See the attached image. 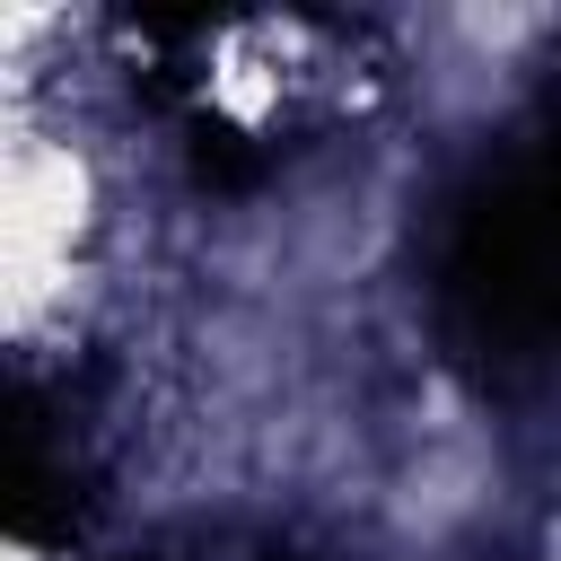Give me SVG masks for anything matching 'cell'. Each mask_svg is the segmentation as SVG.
<instances>
[{
	"instance_id": "obj_1",
	"label": "cell",
	"mask_w": 561,
	"mask_h": 561,
	"mask_svg": "<svg viewBox=\"0 0 561 561\" xmlns=\"http://www.w3.org/2000/svg\"><path fill=\"white\" fill-rule=\"evenodd\" d=\"M438 324L482 377L561 368V131L508 149L456 193L438 245Z\"/></svg>"
}]
</instances>
